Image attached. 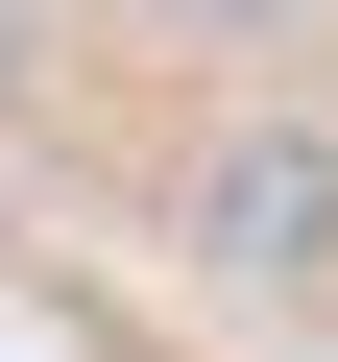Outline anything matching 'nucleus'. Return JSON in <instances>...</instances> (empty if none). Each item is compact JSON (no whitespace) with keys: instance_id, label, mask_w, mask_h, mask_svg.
<instances>
[{"instance_id":"obj_2","label":"nucleus","mask_w":338,"mask_h":362,"mask_svg":"<svg viewBox=\"0 0 338 362\" xmlns=\"http://www.w3.org/2000/svg\"><path fill=\"white\" fill-rule=\"evenodd\" d=\"M25 49H49V0H0V97H25Z\"/></svg>"},{"instance_id":"obj_1","label":"nucleus","mask_w":338,"mask_h":362,"mask_svg":"<svg viewBox=\"0 0 338 362\" xmlns=\"http://www.w3.org/2000/svg\"><path fill=\"white\" fill-rule=\"evenodd\" d=\"M194 242H218L242 290H338V145H314V121H242V145L194 169Z\"/></svg>"}]
</instances>
